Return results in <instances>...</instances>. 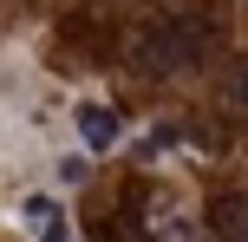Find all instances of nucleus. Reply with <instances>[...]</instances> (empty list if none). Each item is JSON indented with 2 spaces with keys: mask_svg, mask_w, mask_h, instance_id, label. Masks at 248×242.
Listing matches in <instances>:
<instances>
[{
  "mask_svg": "<svg viewBox=\"0 0 248 242\" xmlns=\"http://www.w3.org/2000/svg\"><path fill=\"white\" fill-rule=\"evenodd\" d=\"M209 46H216V26L202 20V13H163V20H150L144 33H137L131 52H137V72L170 79V72H189Z\"/></svg>",
  "mask_w": 248,
  "mask_h": 242,
  "instance_id": "f257e3e1",
  "label": "nucleus"
},
{
  "mask_svg": "<svg viewBox=\"0 0 248 242\" xmlns=\"http://www.w3.org/2000/svg\"><path fill=\"white\" fill-rule=\"evenodd\" d=\"M209 242H248V190H222L209 203Z\"/></svg>",
  "mask_w": 248,
  "mask_h": 242,
  "instance_id": "f03ea898",
  "label": "nucleus"
},
{
  "mask_svg": "<svg viewBox=\"0 0 248 242\" xmlns=\"http://www.w3.org/2000/svg\"><path fill=\"white\" fill-rule=\"evenodd\" d=\"M20 216H26V236H33V242H72V229H65V216H59L52 196H26Z\"/></svg>",
  "mask_w": 248,
  "mask_h": 242,
  "instance_id": "7ed1b4c3",
  "label": "nucleus"
},
{
  "mask_svg": "<svg viewBox=\"0 0 248 242\" xmlns=\"http://www.w3.org/2000/svg\"><path fill=\"white\" fill-rule=\"evenodd\" d=\"M78 131H85L92 151H111V144H118V118H111V105L85 98V105H78Z\"/></svg>",
  "mask_w": 248,
  "mask_h": 242,
  "instance_id": "20e7f679",
  "label": "nucleus"
},
{
  "mask_svg": "<svg viewBox=\"0 0 248 242\" xmlns=\"http://www.w3.org/2000/svg\"><path fill=\"white\" fill-rule=\"evenodd\" d=\"M150 242H202V229L189 216H176V210H157L150 216Z\"/></svg>",
  "mask_w": 248,
  "mask_h": 242,
  "instance_id": "39448f33",
  "label": "nucleus"
},
{
  "mask_svg": "<svg viewBox=\"0 0 248 242\" xmlns=\"http://www.w3.org/2000/svg\"><path fill=\"white\" fill-rule=\"evenodd\" d=\"M222 98L248 112V59H235V65H229V79H222Z\"/></svg>",
  "mask_w": 248,
  "mask_h": 242,
  "instance_id": "423d86ee",
  "label": "nucleus"
},
{
  "mask_svg": "<svg viewBox=\"0 0 248 242\" xmlns=\"http://www.w3.org/2000/svg\"><path fill=\"white\" fill-rule=\"evenodd\" d=\"M85 177H92L85 157H65V164H59V183H85Z\"/></svg>",
  "mask_w": 248,
  "mask_h": 242,
  "instance_id": "0eeeda50",
  "label": "nucleus"
}]
</instances>
